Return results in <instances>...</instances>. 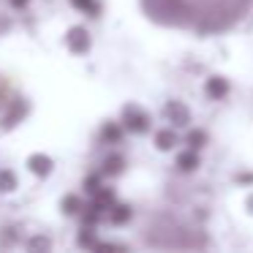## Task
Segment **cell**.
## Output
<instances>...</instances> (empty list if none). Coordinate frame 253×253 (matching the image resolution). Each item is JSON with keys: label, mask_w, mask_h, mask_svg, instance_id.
<instances>
[{"label": "cell", "mask_w": 253, "mask_h": 253, "mask_svg": "<svg viewBox=\"0 0 253 253\" xmlns=\"http://www.w3.org/2000/svg\"><path fill=\"white\" fill-rule=\"evenodd\" d=\"M123 128H126L128 133H133V136H142V133H147L150 128H153V120H150V115L142 106L128 104L126 109H123Z\"/></svg>", "instance_id": "cell-1"}, {"label": "cell", "mask_w": 253, "mask_h": 253, "mask_svg": "<svg viewBox=\"0 0 253 253\" xmlns=\"http://www.w3.org/2000/svg\"><path fill=\"white\" fill-rule=\"evenodd\" d=\"M90 46H93V39H90L87 28L74 25V28L66 30V49L71 52V55H87Z\"/></svg>", "instance_id": "cell-2"}, {"label": "cell", "mask_w": 253, "mask_h": 253, "mask_svg": "<svg viewBox=\"0 0 253 253\" xmlns=\"http://www.w3.org/2000/svg\"><path fill=\"white\" fill-rule=\"evenodd\" d=\"M164 117L171 123V128H188L191 126V109L182 101H169L164 106Z\"/></svg>", "instance_id": "cell-3"}, {"label": "cell", "mask_w": 253, "mask_h": 253, "mask_svg": "<svg viewBox=\"0 0 253 253\" xmlns=\"http://www.w3.org/2000/svg\"><path fill=\"white\" fill-rule=\"evenodd\" d=\"M229 90H231V84H229V79H223V77H210L207 82H204V93H207L210 101H223L226 95H229Z\"/></svg>", "instance_id": "cell-4"}, {"label": "cell", "mask_w": 253, "mask_h": 253, "mask_svg": "<svg viewBox=\"0 0 253 253\" xmlns=\"http://www.w3.org/2000/svg\"><path fill=\"white\" fill-rule=\"evenodd\" d=\"M28 169L33 171L36 177H49L52 169H55V161L44 153H33V155H28Z\"/></svg>", "instance_id": "cell-5"}, {"label": "cell", "mask_w": 253, "mask_h": 253, "mask_svg": "<svg viewBox=\"0 0 253 253\" xmlns=\"http://www.w3.org/2000/svg\"><path fill=\"white\" fill-rule=\"evenodd\" d=\"M126 155L123 153H109L104 158V164H101V174L104 177H120L123 171H126Z\"/></svg>", "instance_id": "cell-6"}, {"label": "cell", "mask_w": 253, "mask_h": 253, "mask_svg": "<svg viewBox=\"0 0 253 253\" xmlns=\"http://www.w3.org/2000/svg\"><path fill=\"white\" fill-rule=\"evenodd\" d=\"M177 144H180V133H177V128H158L155 131V147L161 150V153H169V150H174Z\"/></svg>", "instance_id": "cell-7"}, {"label": "cell", "mask_w": 253, "mask_h": 253, "mask_svg": "<svg viewBox=\"0 0 253 253\" xmlns=\"http://www.w3.org/2000/svg\"><path fill=\"white\" fill-rule=\"evenodd\" d=\"M131 218H133L131 204H120V202H115L109 210H106V220H109L112 226H126Z\"/></svg>", "instance_id": "cell-8"}, {"label": "cell", "mask_w": 253, "mask_h": 253, "mask_svg": "<svg viewBox=\"0 0 253 253\" xmlns=\"http://www.w3.org/2000/svg\"><path fill=\"white\" fill-rule=\"evenodd\" d=\"M117 202V193H115V188H106V185H101L98 191L90 196V204H93L95 210H101V212L106 215V210L112 207V204Z\"/></svg>", "instance_id": "cell-9"}, {"label": "cell", "mask_w": 253, "mask_h": 253, "mask_svg": "<svg viewBox=\"0 0 253 253\" xmlns=\"http://www.w3.org/2000/svg\"><path fill=\"white\" fill-rule=\"evenodd\" d=\"M174 164H177V169L180 171H196L199 166H202V158H199V150H182V153H177V158H174Z\"/></svg>", "instance_id": "cell-10"}, {"label": "cell", "mask_w": 253, "mask_h": 253, "mask_svg": "<svg viewBox=\"0 0 253 253\" xmlns=\"http://www.w3.org/2000/svg\"><path fill=\"white\" fill-rule=\"evenodd\" d=\"M123 136H126L123 123H104V128H101V142L104 144H120Z\"/></svg>", "instance_id": "cell-11"}, {"label": "cell", "mask_w": 253, "mask_h": 253, "mask_svg": "<svg viewBox=\"0 0 253 253\" xmlns=\"http://www.w3.org/2000/svg\"><path fill=\"white\" fill-rule=\"evenodd\" d=\"M182 142H185L191 150H202L204 144L210 142V136H207V131H204V128H188V133H185V139H182Z\"/></svg>", "instance_id": "cell-12"}, {"label": "cell", "mask_w": 253, "mask_h": 253, "mask_svg": "<svg viewBox=\"0 0 253 253\" xmlns=\"http://www.w3.org/2000/svg\"><path fill=\"white\" fill-rule=\"evenodd\" d=\"M60 207H63L66 215H79L84 210V202H82V196H77V193H68V196H63Z\"/></svg>", "instance_id": "cell-13"}, {"label": "cell", "mask_w": 253, "mask_h": 253, "mask_svg": "<svg viewBox=\"0 0 253 253\" xmlns=\"http://www.w3.org/2000/svg\"><path fill=\"white\" fill-rule=\"evenodd\" d=\"M17 171L14 169H0V193H14L17 191Z\"/></svg>", "instance_id": "cell-14"}, {"label": "cell", "mask_w": 253, "mask_h": 253, "mask_svg": "<svg viewBox=\"0 0 253 253\" xmlns=\"http://www.w3.org/2000/svg\"><path fill=\"white\" fill-rule=\"evenodd\" d=\"M77 11H84L90 17H101V3L98 0H68Z\"/></svg>", "instance_id": "cell-15"}, {"label": "cell", "mask_w": 253, "mask_h": 253, "mask_svg": "<svg viewBox=\"0 0 253 253\" xmlns=\"http://www.w3.org/2000/svg\"><path fill=\"white\" fill-rule=\"evenodd\" d=\"M77 242H79V248H95V245H98V240H95V226L84 223V229L79 231Z\"/></svg>", "instance_id": "cell-16"}, {"label": "cell", "mask_w": 253, "mask_h": 253, "mask_svg": "<svg viewBox=\"0 0 253 253\" xmlns=\"http://www.w3.org/2000/svg\"><path fill=\"white\" fill-rule=\"evenodd\" d=\"M101 177H104L101 171H93V174L84 177V182H82V185H84V193H90V196H93V193L98 191L101 185H104V182H101Z\"/></svg>", "instance_id": "cell-17"}, {"label": "cell", "mask_w": 253, "mask_h": 253, "mask_svg": "<svg viewBox=\"0 0 253 253\" xmlns=\"http://www.w3.org/2000/svg\"><path fill=\"white\" fill-rule=\"evenodd\" d=\"M28 248H49V240H46V237H33V240L28 242Z\"/></svg>", "instance_id": "cell-18"}, {"label": "cell", "mask_w": 253, "mask_h": 253, "mask_svg": "<svg viewBox=\"0 0 253 253\" xmlns=\"http://www.w3.org/2000/svg\"><path fill=\"white\" fill-rule=\"evenodd\" d=\"M28 3H30V0H8V6L17 8V11H19V8H28Z\"/></svg>", "instance_id": "cell-19"}, {"label": "cell", "mask_w": 253, "mask_h": 253, "mask_svg": "<svg viewBox=\"0 0 253 253\" xmlns=\"http://www.w3.org/2000/svg\"><path fill=\"white\" fill-rule=\"evenodd\" d=\"M245 207H248V212H253V193L245 199Z\"/></svg>", "instance_id": "cell-20"}]
</instances>
